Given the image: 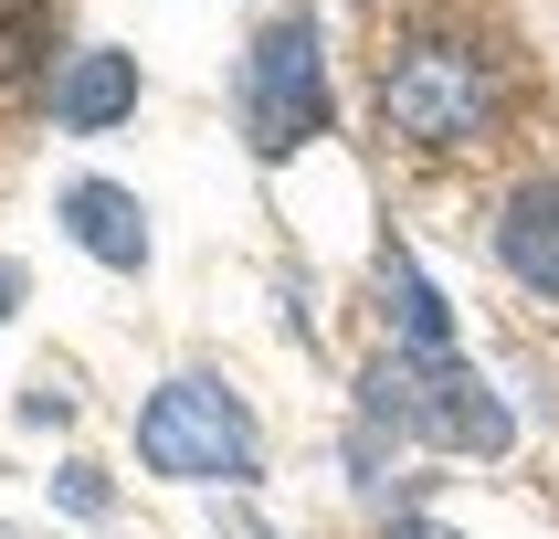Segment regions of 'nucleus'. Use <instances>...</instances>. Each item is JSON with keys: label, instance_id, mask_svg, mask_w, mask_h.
<instances>
[{"label": "nucleus", "instance_id": "1", "mask_svg": "<svg viewBox=\"0 0 559 539\" xmlns=\"http://www.w3.org/2000/svg\"><path fill=\"white\" fill-rule=\"evenodd\" d=\"M380 117L402 127L412 149H465V138H486V117H497V63H486V43L475 32H412V43H391L380 54Z\"/></svg>", "mask_w": 559, "mask_h": 539}, {"label": "nucleus", "instance_id": "2", "mask_svg": "<svg viewBox=\"0 0 559 539\" xmlns=\"http://www.w3.org/2000/svg\"><path fill=\"white\" fill-rule=\"evenodd\" d=\"M243 127H253V149H264V159L307 149L317 127H328V54H317V22H307V11L253 43V63H243Z\"/></svg>", "mask_w": 559, "mask_h": 539}, {"label": "nucleus", "instance_id": "3", "mask_svg": "<svg viewBox=\"0 0 559 539\" xmlns=\"http://www.w3.org/2000/svg\"><path fill=\"white\" fill-rule=\"evenodd\" d=\"M138 455L158 476H243L253 466V423H243V402H222L212 380H169L148 402V423H138Z\"/></svg>", "mask_w": 559, "mask_h": 539}, {"label": "nucleus", "instance_id": "4", "mask_svg": "<svg viewBox=\"0 0 559 539\" xmlns=\"http://www.w3.org/2000/svg\"><path fill=\"white\" fill-rule=\"evenodd\" d=\"M497 254H507V276H518V285L559 296V169H538V180L507 190V212H497Z\"/></svg>", "mask_w": 559, "mask_h": 539}, {"label": "nucleus", "instance_id": "5", "mask_svg": "<svg viewBox=\"0 0 559 539\" xmlns=\"http://www.w3.org/2000/svg\"><path fill=\"white\" fill-rule=\"evenodd\" d=\"M127 106H138V54H74V63L53 74V117L74 127V138L117 127Z\"/></svg>", "mask_w": 559, "mask_h": 539}, {"label": "nucleus", "instance_id": "6", "mask_svg": "<svg viewBox=\"0 0 559 539\" xmlns=\"http://www.w3.org/2000/svg\"><path fill=\"white\" fill-rule=\"evenodd\" d=\"M63 222H74V244L106 254V265H138V254H148V222H138V201H127L117 180H74L63 190Z\"/></svg>", "mask_w": 559, "mask_h": 539}, {"label": "nucleus", "instance_id": "7", "mask_svg": "<svg viewBox=\"0 0 559 539\" xmlns=\"http://www.w3.org/2000/svg\"><path fill=\"white\" fill-rule=\"evenodd\" d=\"M43 43H53V11H0V85H22Z\"/></svg>", "mask_w": 559, "mask_h": 539}, {"label": "nucleus", "instance_id": "8", "mask_svg": "<svg viewBox=\"0 0 559 539\" xmlns=\"http://www.w3.org/2000/svg\"><path fill=\"white\" fill-rule=\"evenodd\" d=\"M11 296H22V276H11V265H0V307H11Z\"/></svg>", "mask_w": 559, "mask_h": 539}, {"label": "nucleus", "instance_id": "9", "mask_svg": "<svg viewBox=\"0 0 559 539\" xmlns=\"http://www.w3.org/2000/svg\"><path fill=\"white\" fill-rule=\"evenodd\" d=\"M391 539H443V529H391Z\"/></svg>", "mask_w": 559, "mask_h": 539}]
</instances>
